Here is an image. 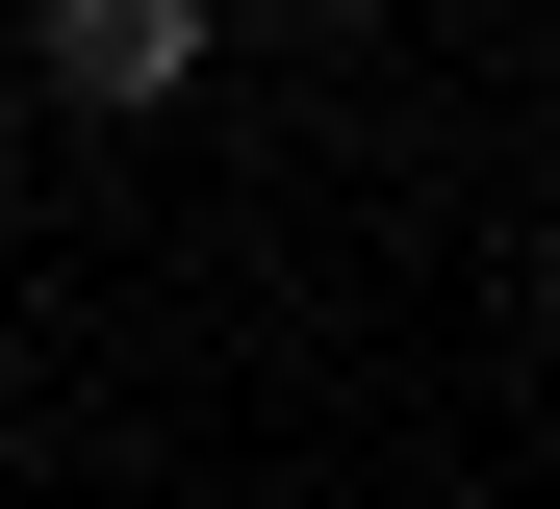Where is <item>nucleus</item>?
I'll return each instance as SVG.
<instances>
[{
    "instance_id": "f257e3e1",
    "label": "nucleus",
    "mask_w": 560,
    "mask_h": 509,
    "mask_svg": "<svg viewBox=\"0 0 560 509\" xmlns=\"http://www.w3.org/2000/svg\"><path fill=\"white\" fill-rule=\"evenodd\" d=\"M205 51H230L205 0H51V26H26V77H51V102H178Z\"/></svg>"
}]
</instances>
